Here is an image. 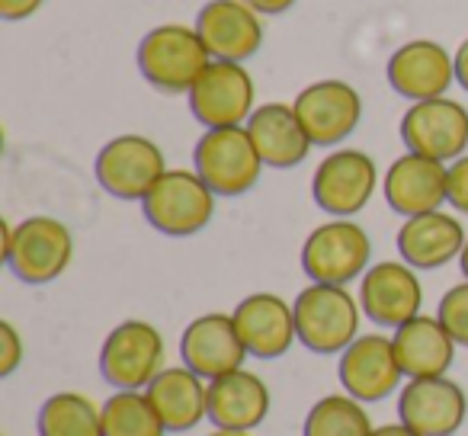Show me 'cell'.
Masks as SVG:
<instances>
[{
  "label": "cell",
  "mask_w": 468,
  "mask_h": 436,
  "mask_svg": "<svg viewBox=\"0 0 468 436\" xmlns=\"http://www.w3.org/2000/svg\"><path fill=\"white\" fill-rule=\"evenodd\" d=\"M74 257V235L52 215H29L20 225L4 222V261L27 286L55 282Z\"/></svg>",
  "instance_id": "obj_1"
},
{
  "label": "cell",
  "mask_w": 468,
  "mask_h": 436,
  "mask_svg": "<svg viewBox=\"0 0 468 436\" xmlns=\"http://www.w3.org/2000/svg\"><path fill=\"white\" fill-rule=\"evenodd\" d=\"M292 312L299 344L308 353H318V356H334L337 353L340 356L359 337L363 308H359V299L346 286L312 282V286H305L295 295Z\"/></svg>",
  "instance_id": "obj_2"
},
{
  "label": "cell",
  "mask_w": 468,
  "mask_h": 436,
  "mask_svg": "<svg viewBox=\"0 0 468 436\" xmlns=\"http://www.w3.org/2000/svg\"><path fill=\"white\" fill-rule=\"evenodd\" d=\"M263 157L250 138L248 125L231 129H206L193 148V170L206 180L215 196H244L261 183Z\"/></svg>",
  "instance_id": "obj_3"
},
{
  "label": "cell",
  "mask_w": 468,
  "mask_h": 436,
  "mask_svg": "<svg viewBox=\"0 0 468 436\" xmlns=\"http://www.w3.org/2000/svg\"><path fill=\"white\" fill-rule=\"evenodd\" d=\"M208 61L212 55L196 27L183 23H164L151 29L138 46V71L161 93H189Z\"/></svg>",
  "instance_id": "obj_4"
},
{
  "label": "cell",
  "mask_w": 468,
  "mask_h": 436,
  "mask_svg": "<svg viewBox=\"0 0 468 436\" xmlns=\"http://www.w3.org/2000/svg\"><path fill=\"white\" fill-rule=\"evenodd\" d=\"M164 334L151 321L129 318L106 334L100 346V376L116 391H144L164 372Z\"/></svg>",
  "instance_id": "obj_5"
},
{
  "label": "cell",
  "mask_w": 468,
  "mask_h": 436,
  "mask_svg": "<svg viewBox=\"0 0 468 436\" xmlns=\"http://www.w3.org/2000/svg\"><path fill=\"white\" fill-rule=\"evenodd\" d=\"M218 196L196 170H167L142 199V212L154 231L167 238L199 235L215 215Z\"/></svg>",
  "instance_id": "obj_6"
},
{
  "label": "cell",
  "mask_w": 468,
  "mask_h": 436,
  "mask_svg": "<svg viewBox=\"0 0 468 436\" xmlns=\"http://www.w3.org/2000/svg\"><path fill=\"white\" fill-rule=\"evenodd\" d=\"M372 261V241L353 218H331L318 225L302 244V270L312 282L350 286L363 280Z\"/></svg>",
  "instance_id": "obj_7"
},
{
  "label": "cell",
  "mask_w": 468,
  "mask_h": 436,
  "mask_svg": "<svg viewBox=\"0 0 468 436\" xmlns=\"http://www.w3.org/2000/svg\"><path fill=\"white\" fill-rule=\"evenodd\" d=\"M189 97V112L202 129H231V125H248L257 110V87L254 78L238 61H208L199 74Z\"/></svg>",
  "instance_id": "obj_8"
},
{
  "label": "cell",
  "mask_w": 468,
  "mask_h": 436,
  "mask_svg": "<svg viewBox=\"0 0 468 436\" xmlns=\"http://www.w3.org/2000/svg\"><path fill=\"white\" fill-rule=\"evenodd\" d=\"M97 183L122 202H142L157 180L167 174V161L148 135H116L100 148L93 161Z\"/></svg>",
  "instance_id": "obj_9"
},
{
  "label": "cell",
  "mask_w": 468,
  "mask_h": 436,
  "mask_svg": "<svg viewBox=\"0 0 468 436\" xmlns=\"http://www.w3.org/2000/svg\"><path fill=\"white\" fill-rule=\"evenodd\" d=\"M378 189V167L359 148H334L314 167L312 196L314 206L331 218H353L369 206Z\"/></svg>",
  "instance_id": "obj_10"
},
{
  "label": "cell",
  "mask_w": 468,
  "mask_h": 436,
  "mask_svg": "<svg viewBox=\"0 0 468 436\" xmlns=\"http://www.w3.org/2000/svg\"><path fill=\"white\" fill-rule=\"evenodd\" d=\"M398 132L404 148L433 161L452 164L455 157L468 154V110L449 97L410 103Z\"/></svg>",
  "instance_id": "obj_11"
},
{
  "label": "cell",
  "mask_w": 468,
  "mask_h": 436,
  "mask_svg": "<svg viewBox=\"0 0 468 436\" xmlns=\"http://www.w3.org/2000/svg\"><path fill=\"white\" fill-rule=\"evenodd\" d=\"M292 106L314 148H337L363 122V97L356 87L337 78L308 84Z\"/></svg>",
  "instance_id": "obj_12"
},
{
  "label": "cell",
  "mask_w": 468,
  "mask_h": 436,
  "mask_svg": "<svg viewBox=\"0 0 468 436\" xmlns=\"http://www.w3.org/2000/svg\"><path fill=\"white\" fill-rule=\"evenodd\" d=\"M337 376H340V388L363 404L385 401L391 391L401 388V378H408L401 363H398L391 337L376 334V331L359 334V337L340 353Z\"/></svg>",
  "instance_id": "obj_13"
},
{
  "label": "cell",
  "mask_w": 468,
  "mask_h": 436,
  "mask_svg": "<svg viewBox=\"0 0 468 436\" xmlns=\"http://www.w3.org/2000/svg\"><path fill=\"white\" fill-rule=\"evenodd\" d=\"M468 417V395L446 376L408 378L398 391V420L420 436H455Z\"/></svg>",
  "instance_id": "obj_14"
},
{
  "label": "cell",
  "mask_w": 468,
  "mask_h": 436,
  "mask_svg": "<svg viewBox=\"0 0 468 436\" xmlns=\"http://www.w3.org/2000/svg\"><path fill=\"white\" fill-rule=\"evenodd\" d=\"M359 308L376 327H401L423 314V286L417 270L404 261L372 263L359 280Z\"/></svg>",
  "instance_id": "obj_15"
},
{
  "label": "cell",
  "mask_w": 468,
  "mask_h": 436,
  "mask_svg": "<svg viewBox=\"0 0 468 436\" xmlns=\"http://www.w3.org/2000/svg\"><path fill=\"white\" fill-rule=\"evenodd\" d=\"M248 346H244L238 324H234L231 314L225 312H208L193 318L183 327L180 337V359L183 366L202 376L206 382L221 378L234 369H244V359H248Z\"/></svg>",
  "instance_id": "obj_16"
},
{
  "label": "cell",
  "mask_w": 468,
  "mask_h": 436,
  "mask_svg": "<svg viewBox=\"0 0 468 436\" xmlns=\"http://www.w3.org/2000/svg\"><path fill=\"white\" fill-rule=\"evenodd\" d=\"M196 33L215 61L244 65L263 46V20L244 0H208L196 16Z\"/></svg>",
  "instance_id": "obj_17"
},
{
  "label": "cell",
  "mask_w": 468,
  "mask_h": 436,
  "mask_svg": "<svg viewBox=\"0 0 468 436\" xmlns=\"http://www.w3.org/2000/svg\"><path fill=\"white\" fill-rule=\"evenodd\" d=\"M388 84L408 103L446 97L455 84V55L433 39H410L388 58Z\"/></svg>",
  "instance_id": "obj_18"
},
{
  "label": "cell",
  "mask_w": 468,
  "mask_h": 436,
  "mask_svg": "<svg viewBox=\"0 0 468 436\" xmlns=\"http://www.w3.org/2000/svg\"><path fill=\"white\" fill-rule=\"evenodd\" d=\"M446 183L449 164L408 151V154L395 157L391 167L385 170L382 189L391 212L414 218V215L423 212H436V208H442V202H449Z\"/></svg>",
  "instance_id": "obj_19"
},
{
  "label": "cell",
  "mask_w": 468,
  "mask_h": 436,
  "mask_svg": "<svg viewBox=\"0 0 468 436\" xmlns=\"http://www.w3.org/2000/svg\"><path fill=\"white\" fill-rule=\"evenodd\" d=\"M231 318L254 359H280L299 340L292 305L276 292L248 295V299H241L234 305Z\"/></svg>",
  "instance_id": "obj_20"
},
{
  "label": "cell",
  "mask_w": 468,
  "mask_h": 436,
  "mask_svg": "<svg viewBox=\"0 0 468 436\" xmlns=\"http://www.w3.org/2000/svg\"><path fill=\"white\" fill-rule=\"evenodd\" d=\"M273 408L270 385L257 372L234 369L208 382V423L215 430H257Z\"/></svg>",
  "instance_id": "obj_21"
},
{
  "label": "cell",
  "mask_w": 468,
  "mask_h": 436,
  "mask_svg": "<svg viewBox=\"0 0 468 436\" xmlns=\"http://www.w3.org/2000/svg\"><path fill=\"white\" fill-rule=\"evenodd\" d=\"M465 238L468 231L462 229L459 218L436 208V212L404 218V225L398 229V254L414 270H440L459 261Z\"/></svg>",
  "instance_id": "obj_22"
},
{
  "label": "cell",
  "mask_w": 468,
  "mask_h": 436,
  "mask_svg": "<svg viewBox=\"0 0 468 436\" xmlns=\"http://www.w3.org/2000/svg\"><path fill=\"white\" fill-rule=\"evenodd\" d=\"M391 344H395L398 363L408 378L446 376L455 363V350H459L452 334L436 314H417V318L404 321L401 327L391 331Z\"/></svg>",
  "instance_id": "obj_23"
},
{
  "label": "cell",
  "mask_w": 468,
  "mask_h": 436,
  "mask_svg": "<svg viewBox=\"0 0 468 436\" xmlns=\"http://www.w3.org/2000/svg\"><path fill=\"white\" fill-rule=\"evenodd\" d=\"M167 433H189L208 420V382L189 366H167L144 388Z\"/></svg>",
  "instance_id": "obj_24"
},
{
  "label": "cell",
  "mask_w": 468,
  "mask_h": 436,
  "mask_svg": "<svg viewBox=\"0 0 468 436\" xmlns=\"http://www.w3.org/2000/svg\"><path fill=\"white\" fill-rule=\"evenodd\" d=\"M248 132L261 151L263 164L273 170H292L314 148L292 103H263L248 119Z\"/></svg>",
  "instance_id": "obj_25"
},
{
  "label": "cell",
  "mask_w": 468,
  "mask_h": 436,
  "mask_svg": "<svg viewBox=\"0 0 468 436\" xmlns=\"http://www.w3.org/2000/svg\"><path fill=\"white\" fill-rule=\"evenodd\" d=\"M39 436H103V404L80 391H55L36 417Z\"/></svg>",
  "instance_id": "obj_26"
},
{
  "label": "cell",
  "mask_w": 468,
  "mask_h": 436,
  "mask_svg": "<svg viewBox=\"0 0 468 436\" xmlns=\"http://www.w3.org/2000/svg\"><path fill=\"white\" fill-rule=\"evenodd\" d=\"M372 420L366 414L363 401L340 395H324L308 408L302 436H372Z\"/></svg>",
  "instance_id": "obj_27"
},
{
  "label": "cell",
  "mask_w": 468,
  "mask_h": 436,
  "mask_svg": "<svg viewBox=\"0 0 468 436\" xmlns=\"http://www.w3.org/2000/svg\"><path fill=\"white\" fill-rule=\"evenodd\" d=\"M103 436H167L144 391H112L103 401Z\"/></svg>",
  "instance_id": "obj_28"
},
{
  "label": "cell",
  "mask_w": 468,
  "mask_h": 436,
  "mask_svg": "<svg viewBox=\"0 0 468 436\" xmlns=\"http://www.w3.org/2000/svg\"><path fill=\"white\" fill-rule=\"evenodd\" d=\"M436 318L446 324V331L452 334V340L468 350V280H462L459 286H452L436 305Z\"/></svg>",
  "instance_id": "obj_29"
},
{
  "label": "cell",
  "mask_w": 468,
  "mask_h": 436,
  "mask_svg": "<svg viewBox=\"0 0 468 436\" xmlns=\"http://www.w3.org/2000/svg\"><path fill=\"white\" fill-rule=\"evenodd\" d=\"M23 356H27V346L23 337L10 321H0V378H10L20 369Z\"/></svg>",
  "instance_id": "obj_30"
},
{
  "label": "cell",
  "mask_w": 468,
  "mask_h": 436,
  "mask_svg": "<svg viewBox=\"0 0 468 436\" xmlns=\"http://www.w3.org/2000/svg\"><path fill=\"white\" fill-rule=\"evenodd\" d=\"M446 196H449V206H452L455 212L468 215V154L455 157V161L449 164Z\"/></svg>",
  "instance_id": "obj_31"
},
{
  "label": "cell",
  "mask_w": 468,
  "mask_h": 436,
  "mask_svg": "<svg viewBox=\"0 0 468 436\" xmlns=\"http://www.w3.org/2000/svg\"><path fill=\"white\" fill-rule=\"evenodd\" d=\"M42 4H46V0H0V16H4L7 23L27 20V16H33Z\"/></svg>",
  "instance_id": "obj_32"
},
{
  "label": "cell",
  "mask_w": 468,
  "mask_h": 436,
  "mask_svg": "<svg viewBox=\"0 0 468 436\" xmlns=\"http://www.w3.org/2000/svg\"><path fill=\"white\" fill-rule=\"evenodd\" d=\"M250 10H257L261 16H276V14H286V10H292L295 0H244Z\"/></svg>",
  "instance_id": "obj_33"
},
{
  "label": "cell",
  "mask_w": 468,
  "mask_h": 436,
  "mask_svg": "<svg viewBox=\"0 0 468 436\" xmlns=\"http://www.w3.org/2000/svg\"><path fill=\"white\" fill-rule=\"evenodd\" d=\"M455 84H459L462 90H468V36L459 42V48H455Z\"/></svg>",
  "instance_id": "obj_34"
},
{
  "label": "cell",
  "mask_w": 468,
  "mask_h": 436,
  "mask_svg": "<svg viewBox=\"0 0 468 436\" xmlns=\"http://www.w3.org/2000/svg\"><path fill=\"white\" fill-rule=\"evenodd\" d=\"M372 436H420L417 430H410L408 423H385V427H376L372 430Z\"/></svg>",
  "instance_id": "obj_35"
},
{
  "label": "cell",
  "mask_w": 468,
  "mask_h": 436,
  "mask_svg": "<svg viewBox=\"0 0 468 436\" xmlns=\"http://www.w3.org/2000/svg\"><path fill=\"white\" fill-rule=\"evenodd\" d=\"M206 436H254V433H248V430H212Z\"/></svg>",
  "instance_id": "obj_36"
},
{
  "label": "cell",
  "mask_w": 468,
  "mask_h": 436,
  "mask_svg": "<svg viewBox=\"0 0 468 436\" xmlns=\"http://www.w3.org/2000/svg\"><path fill=\"white\" fill-rule=\"evenodd\" d=\"M459 267H462V276L468 280V238H465V248H462V254H459Z\"/></svg>",
  "instance_id": "obj_37"
}]
</instances>
